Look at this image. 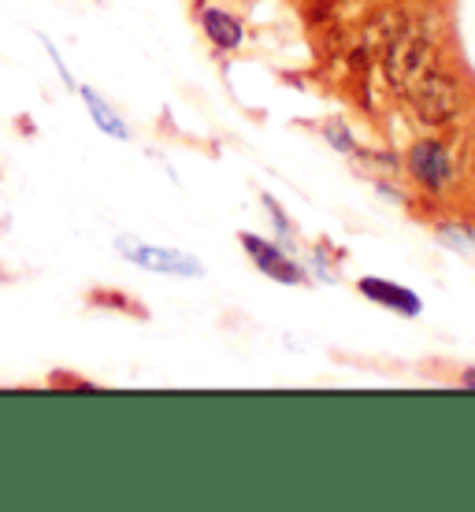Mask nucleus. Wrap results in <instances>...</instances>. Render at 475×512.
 <instances>
[{"label":"nucleus","instance_id":"9d476101","mask_svg":"<svg viewBox=\"0 0 475 512\" xmlns=\"http://www.w3.org/2000/svg\"><path fill=\"white\" fill-rule=\"evenodd\" d=\"M472 175H475V138H472Z\"/></svg>","mask_w":475,"mask_h":512},{"label":"nucleus","instance_id":"1a4fd4ad","mask_svg":"<svg viewBox=\"0 0 475 512\" xmlns=\"http://www.w3.org/2000/svg\"><path fill=\"white\" fill-rule=\"evenodd\" d=\"M442 242H457L453 245V249H457V253H472L475 256V238L468 231H453V227H442Z\"/></svg>","mask_w":475,"mask_h":512},{"label":"nucleus","instance_id":"0eeeda50","mask_svg":"<svg viewBox=\"0 0 475 512\" xmlns=\"http://www.w3.org/2000/svg\"><path fill=\"white\" fill-rule=\"evenodd\" d=\"M360 294L372 297L375 305L394 308V312H405V316H416V312H420V297L412 294V290H401V286H394V282L360 279Z\"/></svg>","mask_w":475,"mask_h":512},{"label":"nucleus","instance_id":"f03ea898","mask_svg":"<svg viewBox=\"0 0 475 512\" xmlns=\"http://www.w3.org/2000/svg\"><path fill=\"white\" fill-rule=\"evenodd\" d=\"M427 67H435V41L427 38V30H420V26H405L398 38L390 41L386 75L394 78L398 90H405L409 82L424 75Z\"/></svg>","mask_w":475,"mask_h":512},{"label":"nucleus","instance_id":"39448f33","mask_svg":"<svg viewBox=\"0 0 475 512\" xmlns=\"http://www.w3.org/2000/svg\"><path fill=\"white\" fill-rule=\"evenodd\" d=\"M409 167L427 190H442V186L450 182V156H446V149H442L438 141H420V145H412Z\"/></svg>","mask_w":475,"mask_h":512},{"label":"nucleus","instance_id":"f257e3e1","mask_svg":"<svg viewBox=\"0 0 475 512\" xmlns=\"http://www.w3.org/2000/svg\"><path fill=\"white\" fill-rule=\"evenodd\" d=\"M116 249L123 260H130L134 268L149 271V275H167V279H201L205 275V264L186 249H175V245H153L123 234Z\"/></svg>","mask_w":475,"mask_h":512},{"label":"nucleus","instance_id":"6e6552de","mask_svg":"<svg viewBox=\"0 0 475 512\" xmlns=\"http://www.w3.org/2000/svg\"><path fill=\"white\" fill-rule=\"evenodd\" d=\"M78 93H82V104H86V112H90V119L97 123V130H101V134H108V138H119V141L130 138L127 119L119 116L116 108L104 101L101 93L90 90V86H86V90H78Z\"/></svg>","mask_w":475,"mask_h":512},{"label":"nucleus","instance_id":"20e7f679","mask_svg":"<svg viewBox=\"0 0 475 512\" xmlns=\"http://www.w3.org/2000/svg\"><path fill=\"white\" fill-rule=\"evenodd\" d=\"M238 242L245 245V253H249V260L257 264L268 279H275V282H286V286H297V282H305V271L297 268L294 260L279 249L275 242H268V238H260V234H253V231H242L238 234Z\"/></svg>","mask_w":475,"mask_h":512},{"label":"nucleus","instance_id":"9b49d317","mask_svg":"<svg viewBox=\"0 0 475 512\" xmlns=\"http://www.w3.org/2000/svg\"><path fill=\"white\" fill-rule=\"evenodd\" d=\"M468 386H475V372H472V375H468Z\"/></svg>","mask_w":475,"mask_h":512},{"label":"nucleus","instance_id":"7ed1b4c3","mask_svg":"<svg viewBox=\"0 0 475 512\" xmlns=\"http://www.w3.org/2000/svg\"><path fill=\"white\" fill-rule=\"evenodd\" d=\"M405 93H409L412 108L420 112V119H427V123H446V119L457 116V108H461V90H457V82H453L438 64L427 67L416 82H409Z\"/></svg>","mask_w":475,"mask_h":512},{"label":"nucleus","instance_id":"423d86ee","mask_svg":"<svg viewBox=\"0 0 475 512\" xmlns=\"http://www.w3.org/2000/svg\"><path fill=\"white\" fill-rule=\"evenodd\" d=\"M201 26H205L208 41H212L216 49H238L245 41L242 19L231 12H223V8H205V12H201Z\"/></svg>","mask_w":475,"mask_h":512}]
</instances>
